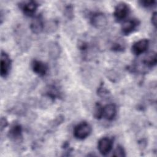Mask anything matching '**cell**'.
Instances as JSON below:
<instances>
[{
    "label": "cell",
    "instance_id": "6da1fadb",
    "mask_svg": "<svg viewBox=\"0 0 157 157\" xmlns=\"http://www.w3.org/2000/svg\"><path fill=\"white\" fill-rule=\"evenodd\" d=\"M91 132V125L86 122L82 121L76 125L74 129V135L78 139H84L86 138Z\"/></svg>",
    "mask_w": 157,
    "mask_h": 157
},
{
    "label": "cell",
    "instance_id": "7a4b0ae2",
    "mask_svg": "<svg viewBox=\"0 0 157 157\" xmlns=\"http://www.w3.org/2000/svg\"><path fill=\"white\" fill-rule=\"evenodd\" d=\"M130 11L128 4L124 2H120L117 5L113 12V16L118 21L124 20L129 14Z\"/></svg>",
    "mask_w": 157,
    "mask_h": 157
},
{
    "label": "cell",
    "instance_id": "3957f363",
    "mask_svg": "<svg viewBox=\"0 0 157 157\" xmlns=\"http://www.w3.org/2000/svg\"><path fill=\"white\" fill-rule=\"evenodd\" d=\"M91 25L98 29H102L107 25L106 16L102 13H95L90 18Z\"/></svg>",
    "mask_w": 157,
    "mask_h": 157
},
{
    "label": "cell",
    "instance_id": "277c9868",
    "mask_svg": "<svg viewBox=\"0 0 157 157\" xmlns=\"http://www.w3.org/2000/svg\"><path fill=\"white\" fill-rule=\"evenodd\" d=\"M11 61L9 56L5 52H2L1 54V67L0 73L2 77H6L9 73Z\"/></svg>",
    "mask_w": 157,
    "mask_h": 157
},
{
    "label": "cell",
    "instance_id": "5b68a950",
    "mask_svg": "<svg viewBox=\"0 0 157 157\" xmlns=\"http://www.w3.org/2000/svg\"><path fill=\"white\" fill-rule=\"evenodd\" d=\"M140 21L137 18H131L124 21L121 26V32L125 35L132 33L138 27Z\"/></svg>",
    "mask_w": 157,
    "mask_h": 157
},
{
    "label": "cell",
    "instance_id": "8992f818",
    "mask_svg": "<svg viewBox=\"0 0 157 157\" xmlns=\"http://www.w3.org/2000/svg\"><path fill=\"white\" fill-rule=\"evenodd\" d=\"M113 145L112 140L109 137H102L98 144V148L100 153L102 155H107L112 150Z\"/></svg>",
    "mask_w": 157,
    "mask_h": 157
},
{
    "label": "cell",
    "instance_id": "52a82bcc",
    "mask_svg": "<svg viewBox=\"0 0 157 157\" xmlns=\"http://www.w3.org/2000/svg\"><path fill=\"white\" fill-rule=\"evenodd\" d=\"M149 45V41L147 39H140L135 43L132 46V52L136 55H140L144 53L148 48Z\"/></svg>",
    "mask_w": 157,
    "mask_h": 157
},
{
    "label": "cell",
    "instance_id": "ba28073f",
    "mask_svg": "<svg viewBox=\"0 0 157 157\" xmlns=\"http://www.w3.org/2000/svg\"><path fill=\"white\" fill-rule=\"evenodd\" d=\"M33 71L40 76L45 75L48 71V66L46 63L37 59L33 61L31 63Z\"/></svg>",
    "mask_w": 157,
    "mask_h": 157
},
{
    "label": "cell",
    "instance_id": "9c48e42d",
    "mask_svg": "<svg viewBox=\"0 0 157 157\" xmlns=\"http://www.w3.org/2000/svg\"><path fill=\"white\" fill-rule=\"evenodd\" d=\"M37 4L33 1H25L20 3V7L25 14L26 15H33L35 13L37 9Z\"/></svg>",
    "mask_w": 157,
    "mask_h": 157
},
{
    "label": "cell",
    "instance_id": "30bf717a",
    "mask_svg": "<svg viewBox=\"0 0 157 157\" xmlns=\"http://www.w3.org/2000/svg\"><path fill=\"white\" fill-rule=\"evenodd\" d=\"M44 25L42 17L37 15L33 19L30 25V28L33 33L39 34L44 29Z\"/></svg>",
    "mask_w": 157,
    "mask_h": 157
},
{
    "label": "cell",
    "instance_id": "8fae6325",
    "mask_svg": "<svg viewBox=\"0 0 157 157\" xmlns=\"http://www.w3.org/2000/svg\"><path fill=\"white\" fill-rule=\"evenodd\" d=\"M117 114L116 106L113 104H109L105 107H103L102 117H104L107 120H113Z\"/></svg>",
    "mask_w": 157,
    "mask_h": 157
},
{
    "label": "cell",
    "instance_id": "7c38bea8",
    "mask_svg": "<svg viewBox=\"0 0 157 157\" xmlns=\"http://www.w3.org/2000/svg\"><path fill=\"white\" fill-rule=\"evenodd\" d=\"M9 137L14 140H19L22 135V128L19 124H13L9 131Z\"/></svg>",
    "mask_w": 157,
    "mask_h": 157
},
{
    "label": "cell",
    "instance_id": "4fadbf2b",
    "mask_svg": "<svg viewBox=\"0 0 157 157\" xmlns=\"http://www.w3.org/2000/svg\"><path fill=\"white\" fill-rule=\"evenodd\" d=\"M157 61L156 54L155 52H151L146 55L143 58L142 63L147 67H152L156 65Z\"/></svg>",
    "mask_w": 157,
    "mask_h": 157
},
{
    "label": "cell",
    "instance_id": "5bb4252c",
    "mask_svg": "<svg viewBox=\"0 0 157 157\" xmlns=\"http://www.w3.org/2000/svg\"><path fill=\"white\" fill-rule=\"evenodd\" d=\"M61 53V48L58 44L56 42H52L49 45L48 54L50 58L53 59H57Z\"/></svg>",
    "mask_w": 157,
    "mask_h": 157
},
{
    "label": "cell",
    "instance_id": "9a60e30c",
    "mask_svg": "<svg viewBox=\"0 0 157 157\" xmlns=\"http://www.w3.org/2000/svg\"><path fill=\"white\" fill-rule=\"evenodd\" d=\"M23 29H20V31L18 30V32L17 33V37H16V40L18 42V44L20 45H24L25 44H26L28 39H29L27 36H26V34L25 33V31L24 32L23 30H22Z\"/></svg>",
    "mask_w": 157,
    "mask_h": 157
},
{
    "label": "cell",
    "instance_id": "2e32d148",
    "mask_svg": "<svg viewBox=\"0 0 157 157\" xmlns=\"http://www.w3.org/2000/svg\"><path fill=\"white\" fill-rule=\"evenodd\" d=\"M125 42L123 40H121V39H120L116 40L114 42H113L111 48L113 51H123L125 48Z\"/></svg>",
    "mask_w": 157,
    "mask_h": 157
},
{
    "label": "cell",
    "instance_id": "e0dca14e",
    "mask_svg": "<svg viewBox=\"0 0 157 157\" xmlns=\"http://www.w3.org/2000/svg\"><path fill=\"white\" fill-rule=\"evenodd\" d=\"M58 28V23L55 21H51L44 25V29L46 30L47 33H52L55 31Z\"/></svg>",
    "mask_w": 157,
    "mask_h": 157
},
{
    "label": "cell",
    "instance_id": "ac0fdd59",
    "mask_svg": "<svg viewBox=\"0 0 157 157\" xmlns=\"http://www.w3.org/2000/svg\"><path fill=\"white\" fill-rule=\"evenodd\" d=\"M102 112L103 107L99 103H97L94 110V117L97 119H101L102 118Z\"/></svg>",
    "mask_w": 157,
    "mask_h": 157
},
{
    "label": "cell",
    "instance_id": "d6986e66",
    "mask_svg": "<svg viewBox=\"0 0 157 157\" xmlns=\"http://www.w3.org/2000/svg\"><path fill=\"white\" fill-rule=\"evenodd\" d=\"M112 156H125V151L123 149V148L120 146L118 145L115 150L113 151V153L112 154Z\"/></svg>",
    "mask_w": 157,
    "mask_h": 157
},
{
    "label": "cell",
    "instance_id": "ffe728a7",
    "mask_svg": "<svg viewBox=\"0 0 157 157\" xmlns=\"http://www.w3.org/2000/svg\"><path fill=\"white\" fill-rule=\"evenodd\" d=\"M140 3V4L145 8H149V7H151L153 6H154L156 4V1H140L139 2Z\"/></svg>",
    "mask_w": 157,
    "mask_h": 157
},
{
    "label": "cell",
    "instance_id": "44dd1931",
    "mask_svg": "<svg viewBox=\"0 0 157 157\" xmlns=\"http://www.w3.org/2000/svg\"><path fill=\"white\" fill-rule=\"evenodd\" d=\"M64 14L68 18L73 17V7L71 5H69L64 9Z\"/></svg>",
    "mask_w": 157,
    "mask_h": 157
},
{
    "label": "cell",
    "instance_id": "7402d4cb",
    "mask_svg": "<svg viewBox=\"0 0 157 157\" xmlns=\"http://www.w3.org/2000/svg\"><path fill=\"white\" fill-rule=\"evenodd\" d=\"M99 94L102 97H105L109 94L108 90H106V88H104L103 86H101L99 90Z\"/></svg>",
    "mask_w": 157,
    "mask_h": 157
},
{
    "label": "cell",
    "instance_id": "603a6c76",
    "mask_svg": "<svg viewBox=\"0 0 157 157\" xmlns=\"http://www.w3.org/2000/svg\"><path fill=\"white\" fill-rule=\"evenodd\" d=\"M7 124H8V123H7V120L5 118L2 117L1 120V130L2 131L3 129L5 128L7 126Z\"/></svg>",
    "mask_w": 157,
    "mask_h": 157
},
{
    "label": "cell",
    "instance_id": "cb8c5ba5",
    "mask_svg": "<svg viewBox=\"0 0 157 157\" xmlns=\"http://www.w3.org/2000/svg\"><path fill=\"white\" fill-rule=\"evenodd\" d=\"M156 12H154L151 17V23L155 27H156Z\"/></svg>",
    "mask_w": 157,
    "mask_h": 157
}]
</instances>
